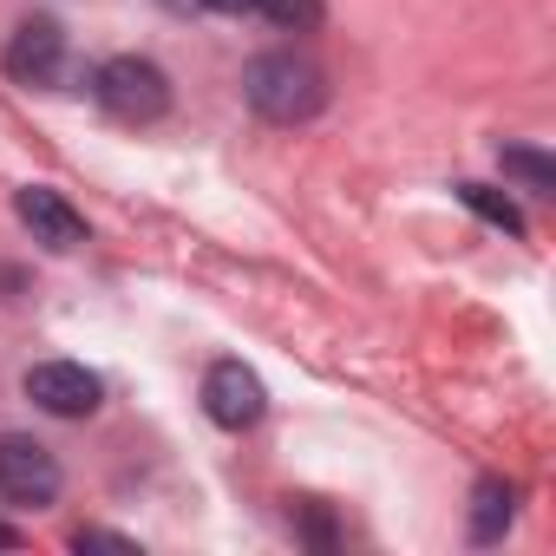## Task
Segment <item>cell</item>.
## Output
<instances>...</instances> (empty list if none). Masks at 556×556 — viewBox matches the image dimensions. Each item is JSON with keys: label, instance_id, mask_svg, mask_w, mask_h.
Segmentation results:
<instances>
[{"label": "cell", "instance_id": "cell-1", "mask_svg": "<svg viewBox=\"0 0 556 556\" xmlns=\"http://www.w3.org/2000/svg\"><path fill=\"white\" fill-rule=\"evenodd\" d=\"M242 99H249V112L268 118V125H308V118H321V105H328V79H321V66L302 60V53H255V60L242 66Z\"/></svg>", "mask_w": 556, "mask_h": 556}, {"label": "cell", "instance_id": "cell-2", "mask_svg": "<svg viewBox=\"0 0 556 556\" xmlns=\"http://www.w3.org/2000/svg\"><path fill=\"white\" fill-rule=\"evenodd\" d=\"M92 99H99L118 125H157V118L170 112V79H164V66L144 60V53H118V60H105V66L92 73Z\"/></svg>", "mask_w": 556, "mask_h": 556}, {"label": "cell", "instance_id": "cell-3", "mask_svg": "<svg viewBox=\"0 0 556 556\" xmlns=\"http://www.w3.org/2000/svg\"><path fill=\"white\" fill-rule=\"evenodd\" d=\"M0 497L8 504H53L60 497V458L40 445V439H27V432H8L0 439Z\"/></svg>", "mask_w": 556, "mask_h": 556}, {"label": "cell", "instance_id": "cell-4", "mask_svg": "<svg viewBox=\"0 0 556 556\" xmlns=\"http://www.w3.org/2000/svg\"><path fill=\"white\" fill-rule=\"evenodd\" d=\"M27 400L40 413H53V419H92L99 400H105V387L79 361H40V367H27Z\"/></svg>", "mask_w": 556, "mask_h": 556}, {"label": "cell", "instance_id": "cell-5", "mask_svg": "<svg viewBox=\"0 0 556 556\" xmlns=\"http://www.w3.org/2000/svg\"><path fill=\"white\" fill-rule=\"evenodd\" d=\"M203 413H210L223 432H249V426L268 413V387L255 380V367L216 361V367L203 374Z\"/></svg>", "mask_w": 556, "mask_h": 556}, {"label": "cell", "instance_id": "cell-6", "mask_svg": "<svg viewBox=\"0 0 556 556\" xmlns=\"http://www.w3.org/2000/svg\"><path fill=\"white\" fill-rule=\"evenodd\" d=\"M8 73H14V86H34V92L60 86V73H66V27H60V21H27V27H14V40H8Z\"/></svg>", "mask_w": 556, "mask_h": 556}, {"label": "cell", "instance_id": "cell-7", "mask_svg": "<svg viewBox=\"0 0 556 556\" xmlns=\"http://www.w3.org/2000/svg\"><path fill=\"white\" fill-rule=\"evenodd\" d=\"M14 216L34 229V242H47V249H79L86 242V216L60 197V190H47V184H27V190H14Z\"/></svg>", "mask_w": 556, "mask_h": 556}, {"label": "cell", "instance_id": "cell-8", "mask_svg": "<svg viewBox=\"0 0 556 556\" xmlns=\"http://www.w3.org/2000/svg\"><path fill=\"white\" fill-rule=\"evenodd\" d=\"M510 517H517V491L504 484V478H478L471 484V543H497L504 530H510Z\"/></svg>", "mask_w": 556, "mask_h": 556}, {"label": "cell", "instance_id": "cell-9", "mask_svg": "<svg viewBox=\"0 0 556 556\" xmlns=\"http://www.w3.org/2000/svg\"><path fill=\"white\" fill-rule=\"evenodd\" d=\"M497 164H504L510 184H523V190H536V197L556 190V157H543V151H530V144H504Z\"/></svg>", "mask_w": 556, "mask_h": 556}, {"label": "cell", "instance_id": "cell-10", "mask_svg": "<svg viewBox=\"0 0 556 556\" xmlns=\"http://www.w3.org/2000/svg\"><path fill=\"white\" fill-rule=\"evenodd\" d=\"M458 203H465L471 216H484L491 229H504V236H523V210H517L504 190H491V184H458Z\"/></svg>", "mask_w": 556, "mask_h": 556}, {"label": "cell", "instance_id": "cell-11", "mask_svg": "<svg viewBox=\"0 0 556 556\" xmlns=\"http://www.w3.org/2000/svg\"><path fill=\"white\" fill-rule=\"evenodd\" d=\"M255 8H262L275 27H289V34H308V27H321V0H255Z\"/></svg>", "mask_w": 556, "mask_h": 556}, {"label": "cell", "instance_id": "cell-12", "mask_svg": "<svg viewBox=\"0 0 556 556\" xmlns=\"http://www.w3.org/2000/svg\"><path fill=\"white\" fill-rule=\"evenodd\" d=\"M73 549H118V556H138V536H118V530H73Z\"/></svg>", "mask_w": 556, "mask_h": 556}, {"label": "cell", "instance_id": "cell-13", "mask_svg": "<svg viewBox=\"0 0 556 556\" xmlns=\"http://www.w3.org/2000/svg\"><path fill=\"white\" fill-rule=\"evenodd\" d=\"M203 8H216V14H249L255 0H203Z\"/></svg>", "mask_w": 556, "mask_h": 556}, {"label": "cell", "instance_id": "cell-14", "mask_svg": "<svg viewBox=\"0 0 556 556\" xmlns=\"http://www.w3.org/2000/svg\"><path fill=\"white\" fill-rule=\"evenodd\" d=\"M21 543H27V536H21L14 523H0V549H21Z\"/></svg>", "mask_w": 556, "mask_h": 556}]
</instances>
